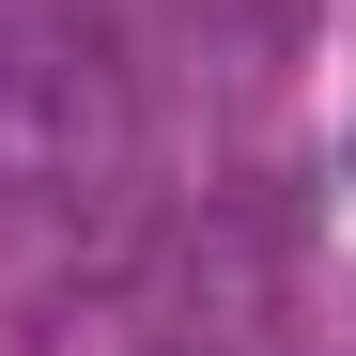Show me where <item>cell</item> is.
I'll list each match as a JSON object with an SVG mask.
<instances>
[{"instance_id": "6da1fadb", "label": "cell", "mask_w": 356, "mask_h": 356, "mask_svg": "<svg viewBox=\"0 0 356 356\" xmlns=\"http://www.w3.org/2000/svg\"><path fill=\"white\" fill-rule=\"evenodd\" d=\"M124 140V78L78 0H0V186H78Z\"/></svg>"}]
</instances>
